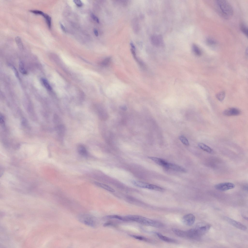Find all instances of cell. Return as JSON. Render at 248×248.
<instances>
[{
  "instance_id": "1",
  "label": "cell",
  "mask_w": 248,
  "mask_h": 248,
  "mask_svg": "<svg viewBox=\"0 0 248 248\" xmlns=\"http://www.w3.org/2000/svg\"><path fill=\"white\" fill-rule=\"evenodd\" d=\"M216 2L220 10V14L224 18L228 19L232 15L233 12L232 7L227 1L217 0Z\"/></svg>"
},
{
  "instance_id": "2",
  "label": "cell",
  "mask_w": 248,
  "mask_h": 248,
  "mask_svg": "<svg viewBox=\"0 0 248 248\" xmlns=\"http://www.w3.org/2000/svg\"><path fill=\"white\" fill-rule=\"evenodd\" d=\"M78 220L81 223L89 226L94 227L96 225V218L92 215L87 214H81L78 217Z\"/></svg>"
},
{
  "instance_id": "3",
  "label": "cell",
  "mask_w": 248,
  "mask_h": 248,
  "mask_svg": "<svg viewBox=\"0 0 248 248\" xmlns=\"http://www.w3.org/2000/svg\"><path fill=\"white\" fill-rule=\"evenodd\" d=\"M138 222L145 225L156 227L160 228L163 226V224L160 222L140 216L138 219Z\"/></svg>"
},
{
  "instance_id": "4",
  "label": "cell",
  "mask_w": 248,
  "mask_h": 248,
  "mask_svg": "<svg viewBox=\"0 0 248 248\" xmlns=\"http://www.w3.org/2000/svg\"><path fill=\"white\" fill-rule=\"evenodd\" d=\"M211 227V225L205 222H201L197 224L194 228L202 237L209 230Z\"/></svg>"
},
{
  "instance_id": "5",
  "label": "cell",
  "mask_w": 248,
  "mask_h": 248,
  "mask_svg": "<svg viewBox=\"0 0 248 248\" xmlns=\"http://www.w3.org/2000/svg\"><path fill=\"white\" fill-rule=\"evenodd\" d=\"M235 185L233 183L230 182H226L217 184L214 186L216 189L221 191H225L233 188Z\"/></svg>"
},
{
  "instance_id": "6",
  "label": "cell",
  "mask_w": 248,
  "mask_h": 248,
  "mask_svg": "<svg viewBox=\"0 0 248 248\" xmlns=\"http://www.w3.org/2000/svg\"><path fill=\"white\" fill-rule=\"evenodd\" d=\"M225 219L230 224L238 229L244 231L247 230L246 226L240 222L227 217H225Z\"/></svg>"
},
{
  "instance_id": "7",
  "label": "cell",
  "mask_w": 248,
  "mask_h": 248,
  "mask_svg": "<svg viewBox=\"0 0 248 248\" xmlns=\"http://www.w3.org/2000/svg\"><path fill=\"white\" fill-rule=\"evenodd\" d=\"M186 232V238L198 240L201 237L196 230L194 227Z\"/></svg>"
},
{
  "instance_id": "8",
  "label": "cell",
  "mask_w": 248,
  "mask_h": 248,
  "mask_svg": "<svg viewBox=\"0 0 248 248\" xmlns=\"http://www.w3.org/2000/svg\"><path fill=\"white\" fill-rule=\"evenodd\" d=\"M223 115L227 116H237L241 113V111L239 109L232 107L225 109L223 112Z\"/></svg>"
},
{
  "instance_id": "9",
  "label": "cell",
  "mask_w": 248,
  "mask_h": 248,
  "mask_svg": "<svg viewBox=\"0 0 248 248\" xmlns=\"http://www.w3.org/2000/svg\"><path fill=\"white\" fill-rule=\"evenodd\" d=\"M195 220V217L192 214H189L184 216L183 217L182 221L183 223L188 226L192 225Z\"/></svg>"
},
{
  "instance_id": "10",
  "label": "cell",
  "mask_w": 248,
  "mask_h": 248,
  "mask_svg": "<svg viewBox=\"0 0 248 248\" xmlns=\"http://www.w3.org/2000/svg\"><path fill=\"white\" fill-rule=\"evenodd\" d=\"M97 111L98 116L101 120H105L108 118V115L106 110L101 107L97 108Z\"/></svg>"
},
{
  "instance_id": "11",
  "label": "cell",
  "mask_w": 248,
  "mask_h": 248,
  "mask_svg": "<svg viewBox=\"0 0 248 248\" xmlns=\"http://www.w3.org/2000/svg\"><path fill=\"white\" fill-rule=\"evenodd\" d=\"M151 40L152 44L156 46L161 45L163 43L162 37L159 35L152 36L151 38Z\"/></svg>"
},
{
  "instance_id": "12",
  "label": "cell",
  "mask_w": 248,
  "mask_h": 248,
  "mask_svg": "<svg viewBox=\"0 0 248 248\" xmlns=\"http://www.w3.org/2000/svg\"><path fill=\"white\" fill-rule=\"evenodd\" d=\"M166 169L167 170L170 169L182 172H185L186 171L185 169L183 167L175 164L169 163H168Z\"/></svg>"
},
{
  "instance_id": "13",
  "label": "cell",
  "mask_w": 248,
  "mask_h": 248,
  "mask_svg": "<svg viewBox=\"0 0 248 248\" xmlns=\"http://www.w3.org/2000/svg\"><path fill=\"white\" fill-rule=\"evenodd\" d=\"M148 158L157 164L163 166L165 168L168 163L165 161L159 158L152 156H149Z\"/></svg>"
},
{
  "instance_id": "14",
  "label": "cell",
  "mask_w": 248,
  "mask_h": 248,
  "mask_svg": "<svg viewBox=\"0 0 248 248\" xmlns=\"http://www.w3.org/2000/svg\"><path fill=\"white\" fill-rule=\"evenodd\" d=\"M132 183L133 185L137 187L147 189L149 184L145 182L136 180H133Z\"/></svg>"
},
{
  "instance_id": "15",
  "label": "cell",
  "mask_w": 248,
  "mask_h": 248,
  "mask_svg": "<svg viewBox=\"0 0 248 248\" xmlns=\"http://www.w3.org/2000/svg\"><path fill=\"white\" fill-rule=\"evenodd\" d=\"M156 233L160 239L164 241L169 243H175L176 241L175 240L165 236L160 233L157 232Z\"/></svg>"
},
{
  "instance_id": "16",
  "label": "cell",
  "mask_w": 248,
  "mask_h": 248,
  "mask_svg": "<svg viewBox=\"0 0 248 248\" xmlns=\"http://www.w3.org/2000/svg\"><path fill=\"white\" fill-rule=\"evenodd\" d=\"M198 146L201 149L209 153L212 154L213 152V150L211 148L203 143H199Z\"/></svg>"
},
{
  "instance_id": "17",
  "label": "cell",
  "mask_w": 248,
  "mask_h": 248,
  "mask_svg": "<svg viewBox=\"0 0 248 248\" xmlns=\"http://www.w3.org/2000/svg\"><path fill=\"white\" fill-rule=\"evenodd\" d=\"M172 230L173 232L177 236L179 237L186 238V231H184L176 228H173Z\"/></svg>"
},
{
  "instance_id": "18",
  "label": "cell",
  "mask_w": 248,
  "mask_h": 248,
  "mask_svg": "<svg viewBox=\"0 0 248 248\" xmlns=\"http://www.w3.org/2000/svg\"><path fill=\"white\" fill-rule=\"evenodd\" d=\"M78 153L81 155L86 156L87 155V152L85 147L82 145H78L77 147Z\"/></svg>"
},
{
  "instance_id": "19",
  "label": "cell",
  "mask_w": 248,
  "mask_h": 248,
  "mask_svg": "<svg viewBox=\"0 0 248 248\" xmlns=\"http://www.w3.org/2000/svg\"><path fill=\"white\" fill-rule=\"evenodd\" d=\"M95 183L98 186L106 189L110 192H115V190L114 189L109 186L106 184L97 182H95Z\"/></svg>"
},
{
  "instance_id": "20",
  "label": "cell",
  "mask_w": 248,
  "mask_h": 248,
  "mask_svg": "<svg viewBox=\"0 0 248 248\" xmlns=\"http://www.w3.org/2000/svg\"><path fill=\"white\" fill-rule=\"evenodd\" d=\"M41 15L43 16L49 28L51 29V17L47 14L44 13L43 12L42 14Z\"/></svg>"
},
{
  "instance_id": "21",
  "label": "cell",
  "mask_w": 248,
  "mask_h": 248,
  "mask_svg": "<svg viewBox=\"0 0 248 248\" xmlns=\"http://www.w3.org/2000/svg\"><path fill=\"white\" fill-rule=\"evenodd\" d=\"M193 51L196 55L200 56L202 54V52L199 47L196 45L194 44L192 45Z\"/></svg>"
},
{
  "instance_id": "22",
  "label": "cell",
  "mask_w": 248,
  "mask_h": 248,
  "mask_svg": "<svg viewBox=\"0 0 248 248\" xmlns=\"http://www.w3.org/2000/svg\"><path fill=\"white\" fill-rule=\"evenodd\" d=\"M240 29L242 32L247 37L248 36V28L244 23H241L240 25Z\"/></svg>"
},
{
  "instance_id": "23",
  "label": "cell",
  "mask_w": 248,
  "mask_h": 248,
  "mask_svg": "<svg viewBox=\"0 0 248 248\" xmlns=\"http://www.w3.org/2000/svg\"><path fill=\"white\" fill-rule=\"evenodd\" d=\"M225 93L224 91L220 92L216 95V97L220 101H222L224 99L225 96Z\"/></svg>"
},
{
  "instance_id": "24",
  "label": "cell",
  "mask_w": 248,
  "mask_h": 248,
  "mask_svg": "<svg viewBox=\"0 0 248 248\" xmlns=\"http://www.w3.org/2000/svg\"><path fill=\"white\" fill-rule=\"evenodd\" d=\"M148 189L160 191H162L164 190L161 187L151 184H149Z\"/></svg>"
},
{
  "instance_id": "25",
  "label": "cell",
  "mask_w": 248,
  "mask_h": 248,
  "mask_svg": "<svg viewBox=\"0 0 248 248\" xmlns=\"http://www.w3.org/2000/svg\"><path fill=\"white\" fill-rule=\"evenodd\" d=\"M16 43L19 48L21 49L23 48V45L21 38L18 36L16 37L15 39Z\"/></svg>"
},
{
  "instance_id": "26",
  "label": "cell",
  "mask_w": 248,
  "mask_h": 248,
  "mask_svg": "<svg viewBox=\"0 0 248 248\" xmlns=\"http://www.w3.org/2000/svg\"><path fill=\"white\" fill-rule=\"evenodd\" d=\"M42 83L45 87L49 90H51L52 88L48 81L46 79L42 78L41 79Z\"/></svg>"
},
{
  "instance_id": "27",
  "label": "cell",
  "mask_w": 248,
  "mask_h": 248,
  "mask_svg": "<svg viewBox=\"0 0 248 248\" xmlns=\"http://www.w3.org/2000/svg\"><path fill=\"white\" fill-rule=\"evenodd\" d=\"M111 60V57H107L102 61L101 63V64L103 66L105 67L107 66L109 64Z\"/></svg>"
},
{
  "instance_id": "28",
  "label": "cell",
  "mask_w": 248,
  "mask_h": 248,
  "mask_svg": "<svg viewBox=\"0 0 248 248\" xmlns=\"http://www.w3.org/2000/svg\"><path fill=\"white\" fill-rule=\"evenodd\" d=\"M19 69L20 72L23 74L25 75L27 74V71L24 68L23 63L22 62L19 63Z\"/></svg>"
},
{
  "instance_id": "29",
  "label": "cell",
  "mask_w": 248,
  "mask_h": 248,
  "mask_svg": "<svg viewBox=\"0 0 248 248\" xmlns=\"http://www.w3.org/2000/svg\"><path fill=\"white\" fill-rule=\"evenodd\" d=\"M179 138L181 142L184 145L188 146L189 143L187 139L184 136H179Z\"/></svg>"
},
{
  "instance_id": "30",
  "label": "cell",
  "mask_w": 248,
  "mask_h": 248,
  "mask_svg": "<svg viewBox=\"0 0 248 248\" xmlns=\"http://www.w3.org/2000/svg\"><path fill=\"white\" fill-rule=\"evenodd\" d=\"M207 43L210 45H214L216 44L217 42L214 39L210 38H207L206 40Z\"/></svg>"
},
{
  "instance_id": "31",
  "label": "cell",
  "mask_w": 248,
  "mask_h": 248,
  "mask_svg": "<svg viewBox=\"0 0 248 248\" xmlns=\"http://www.w3.org/2000/svg\"><path fill=\"white\" fill-rule=\"evenodd\" d=\"M108 217L110 218H116L124 221H126L124 217H123L116 215L109 216H108Z\"/></svg>"
},
{
  "instance_id": "32",
  "label": "cell",
  "mask_w": 248,
  "mask_h": 248,
  "mask_svg": "<svg viewBox=\"0 0 248 248\" xmlns=\"http://www.w3.org/2000/svg\"><path fill=\"white\" fill-rule=\"evenodd\" d=\"M130 236L135 239L140 240H143L147 241H148L149 240L147 239L142 236L133 235H131Z\"/></svg>"
},
{
  "instance_id": "33",
  "label": "cell",
  "mask_w": 248,
  "mask_h": 248,
  "mask_svg": "<svg viewBox=\"0 0 248 248\" xmlns=\"http://www.w3.org/2000/svg\"><path fill=\"white\" fill-rule=\"evenodd\" d=\"M73 1L76 4L78 7H81L83 5V3L80 0H74Z\"/></svg>"
},
{
  "instance_id": "34",
  "label": "cell",
  "mask_w": 248,
  "mask_h": 248,
  "mask_svg": "<svg viewBox=\"0 0 248 248\" xmlns=\"http://www.w3.org/2000/svg\"><path fill=\"white\" fill-rule=\"evenodd\" d=\"M91 16L92 18L98 23H99V20L98 18L93 13L91 14Z\"/></svg>"
},
{
  "instance_id": "35",
  "label": "cell",
  "mask_w": 248,
  "mask_h": 248,
  "mask_svg": "<svg viewBox=\"0 0 248 248\" xmlns=\"http://www.w3.org/2000/svg\"><path fill=\"white\" fill-rule=\"evenodd\" d=\"M13 70L14 71V72H15V74L16 75V76L17 77H19L18 73V71H17V70H16V68L15 67H13Z\"/></svg>"
},
{
  "instance_id": "36",
  "label": "cell",
  "mask_w": 248,
  "mask_h": 248,
  "mask_svg": "<svg viewBox=\"0 0 248 248\" xmlns=\"http://www.w3.org/2000/svg\"><path fill=\"white\" fill-rule=\"evenodd\" d=\"M60 27H61V28L62 29V30L64 32H66V29H65V27L64 26H63V25L61 23H60Z\"/></svg>"
},
{
  "instance_id": "37",
  "label": "cell",
  "mask_w": 248,
  "mask_h": 248,
  "mask_svg": "<svg viewBox=\"0 0 248 248\" xmlns=\"http://www.w3.org/2000/svg\"><path fill=\"white\" fill-rule=\"evenodd\" d=\"M93 31L95 35L96 36H98V33L97 30L94 29V30Z\"/></svg>"
},
{
  "instance_id": "38",
  "label": "cell",
  "mask_w": 248,
  "mask_h": 248,
  "mask_svg": "<svg viewBox=\"0 0 248 248\" xmlns=\"http://www.w3.org/2000/svg\"><path fill=\"white\" fill-rule=\"evenodd\" d=\"M120 108L123 111H125L127 109V108L125 106H122L120 107Z\"/></svg>"
},
{
  "instance_id": "39",
  "label": "cell",
  "mask_w": 248,
  "mask_h": 248,
  "mask_svg": "<svg viewBox=\"0 0 248 248\" xmlns=\"http://www.w3.org/2000/svg\"><path fill=\"white\" fill-rule=\"evenodd\" d=\"M130 45L132 48V49H133L134 50H135V47L133 44L132 43H130Z\"/></svg>"
},
{
  "instance_id": "40",
  "label": "cell",
  "mask_w": 248,
  "mask_h": 248,
  "mask_svg": "<svg viewBox=\"0 0 248 248\" xmlns=\"http://www.w3.org/2000/svg\"><path fill=\"white\" fill-rule=\"evenodd\" d=\"M246 55H247V56L248 55H248V48H247V49H246Z\"/></svg>"
}]
</instances>
